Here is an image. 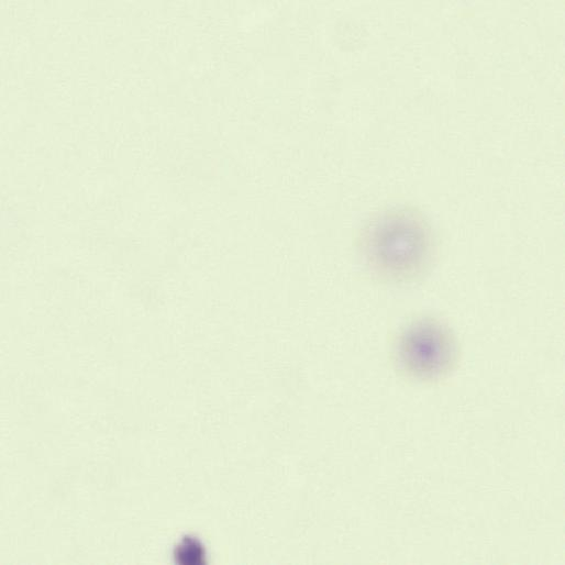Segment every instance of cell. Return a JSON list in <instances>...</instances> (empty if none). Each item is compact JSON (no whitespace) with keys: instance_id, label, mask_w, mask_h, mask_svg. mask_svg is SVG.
Wrapping results in <instances>:
<instances>
[{"instance_id":"6da1fadb","label":"cell","mask_w":565,"mask_h":565,"mask_svg":"<svg viewBox=\"0 0 565 565\" xmlns=\"http://www.w3.org/2000/svg\"><path fill=\"white\" fill-rule=\"evenodd\" d=\"M358 248L370 273L394 282L412 281L428 272L435 239L424 215L412 207H394L368 221Z\"/></svg>"},{"instance_id":"7a4b0ae2","label":"cell","mask_w":565,"mask_h":565,"mask_svg":"<svg viewBox=\"0 0 565 565\" xmlns=\"http://www.w3.org/2000/svg\"><path fill=\"white\" fill-rule=\"evenodd\" d=\"M457 357L450 330L436 320L420 319L409 324L397 342V362L410 377L429 380L447 374Z\"/></svg>"}]
</instances>
